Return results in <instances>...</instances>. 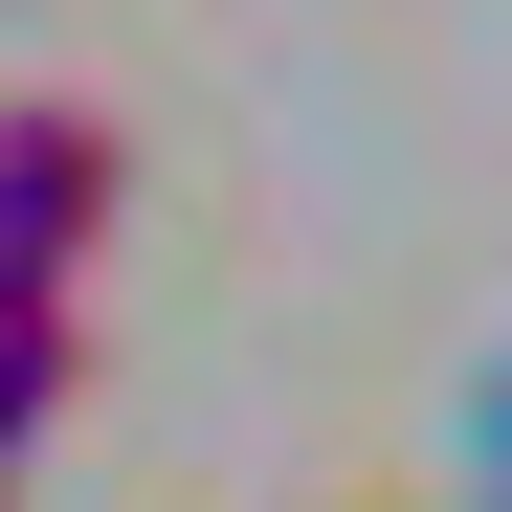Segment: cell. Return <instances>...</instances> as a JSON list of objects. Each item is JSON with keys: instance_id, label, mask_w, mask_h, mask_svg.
<instances>
[{"instance_id": "cell-1", "label": "cell", "mask_w": 512, "mask_h": 512, "mask_svg": "<svg viewBox=\"0 0 512 512\" xmlns=\"http://www.w3.org/2000/svg\"><path fill=\"white\" fill-rule=\"evenodd\" d=\"M90 245H112V134H90V112H0V290L67 312Z\"/></svg>"}, {"instance_id": "cell-2", "label": "cell", "mask_w": 512, "mask_h": 512, "mask_svg": "<svg viewBox=\"0 0 512 512\" xmlns=\"http://www.w3.org/2000/svg\"><path fill=\"white\" fill-rule=\"evenodd\" d=\"M67 379H90V357H67V312H23V290H0V468L67 423Z\"/></svg>"}, {"instance_id": "cell-3", "label": "cell", "mask_w": 512, "mask_h": 512, "mask_svg": "<svg viewBox=\"0 0 512 512\" xmlns=\"http://www.w3.org/2000/svg\"><path fill=\"white\" fill-rule=\"evenodd\" d=\"M490 512H512V357H490Z\"/></svg>"}]
</instances>
